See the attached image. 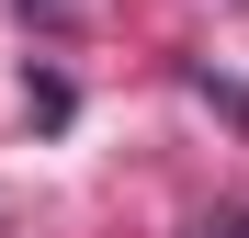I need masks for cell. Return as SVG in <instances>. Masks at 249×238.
Wrapping results in <instances>:
<instances>
[{
  "label": "cell",
  "instance_id": "cell-1",
  "mask_svg": "<svg viewBox=\"0 0 249 238\" xmlns=\"http://www.w3.org/2000/svg\"><path fill=\"white\" fill-rule=\"evenodd\" d=\"M204 238H249V216H227V227H204Z\"/></svg>",
  "mask_w": 249,
  "mask_h": 238
}]
</instances>
